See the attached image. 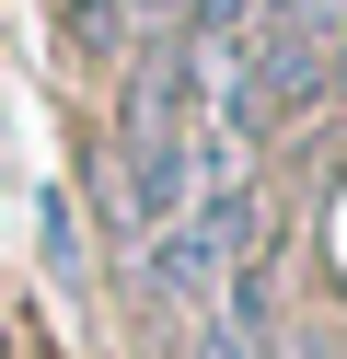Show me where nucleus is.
<instances>
[{
	"instance_id": "f257e3e1",
	"label": "nucleus",
	"mask_w": 347,
	"mask_h": 359,
	"mask_svg": "<svg viewBox=\"0 0 347 359\" xmlns=\"http://www.w3.org/2000/svg\"><path fill=\"white\" fill-rule=\"evenodd\" d=\"M243 186H208V209L197 220H162L151 232V290L162 302H185V313H220V290H231V266H243Z\"/></svg>"
},
{
	"instance_id": "f03ea898",
	"label": "nucleus",
	"mask_w": 347,
	"mask_h": 359,
	"mask_svg": "<svg viewBox=\"0 0 347 359\" xmlns=\"http://www.w3.org/2000/svg\"><path fill=\"white\" fill-rule=\"evenodd\" d=\"M336 81H347V35H336Z\"/></svg>"
}]
</instances>
